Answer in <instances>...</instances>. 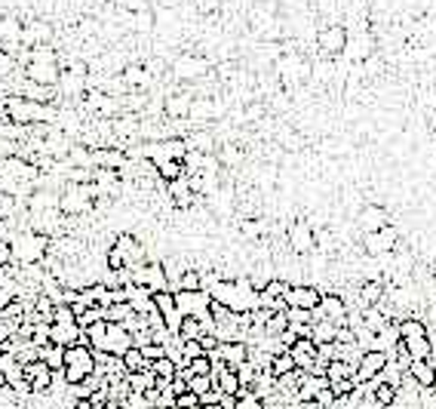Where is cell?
Returning a JSON list of instances; mask_svg holds the SVG:
<instances>
[{"label":"cell","instance_id":"cell-16","mask_svg":"<svg viewBox=\"0 0 436 409\" xmlns=\"http://www.w3.org/2000/svg\"><path fill=\"white\" fill-rule=\"evenodd\" d=\"M22 373H25V382H28L31 394H46V391L52 388V379H56V373H52L43 360H31V364L22 366Z\"/></svg>","mask_w":436,"mask_h":409},{"label":"cell","instance_id":"cell-35","mask_svg":"<svg viewBox=\"0 0 436 409\" xmlns=\"http://www.w3.org/2000/svg\"><path fill=\"white\" fill-rule=\"evenodd\" d=\"M203 333H206V327L197 317H182V327H178V342H197Z\"/></svg>","mask_w":436,"mask_h":409},{"label":"cell","instance_id":"cell-39","mask_svg":"<svg viewBox=\"0 0 436 409\" xmlns=\"http://www.w3.org/2000/svg\"><path fill=\"white\" fill-rule=\"evenodd\" d=\"M396 394H400L396 388H391V385H384V382L375 379V391H372V400H375L378 409H381V406H393V403H396Z\"/></svg>","mask_w":436,"mask_h":409},{"label":"cell","instance_id":"cell-49","mask_svg":"<svg viewBox=\"0 0 436 409\" xmlns=\"http://www.w3.org/2000/svg\"><path fill=\"white\" fill-rule=\"evenodd\" d=\"M173 394L175 397L188 394V379H184V375H175V379H173Z\"/></svg>","mask_w":436,"mask_h":409},{"label":"cell","instance_id":"cell-27","mask_svg":"<svg viewBox=\"0 0 436 409\" xmlns=\"http://www.w3.org/2000/svg\"><path fill=\"white\" fill-rule=\"evenodd\" d=\"M120 77H123V83H126L129 89H147V87H151V80H154L142 62H132V65H126Z\"/></svg>","mask_w":436,"mask_h":409},{"label":"cell","instance_id":"cell-29","mask_svg":"<svg viewBox=\"0 0 436 409\" xmlns=\"http://www.w3.org/2000/svg\"><path fill=\"white\" fill-rule=\"evenodd\" d=\"M178 375H184V379H191V375H212V357L200 354V357L188 360L184 366H178Z\"/></svg>","mask_w":436,"mask_h":409},{"label":"cell","instance_id":"cell-40","mask_svg":"<svg viewBox=\"0 0 436 409\" xmlns=\"http://www.w3.org/2000/svg\"><path fill=\"white\" fill-rule=\"evenodd\" d=\"M123 366H126V373H145L151 364L145 360L142 348H129L126 354H123Z\"/></svg>","mask_w":436,"mask_h":409},{"label":"cell","instance_id":"cell-7","mask_svg":"<svg viewBox=\"0 0 436 409\" xmlns=\"http://www.w3.org/2000/svg\"><path fill=\"white\" fill-rule=\"evenodd\" d=\"M114 250L123 256V261H126V268L132 271V268H142L145 261H151V256H147V246L138 241L132 231H120V234L114 237Z\"/></svg>","mask_w":436,"mask_h":409},{"label":"cell","instance_id":"cell-13","mask_svg":"<svg viewBox=\"0 0 436 409\" xmlns=\"http://www.w3.org/2000/svg\"><path fill=\"white\" fill-rule=\"evenodd\" d=\"M347 302H344V296L341 292H323V299H320V305H317V311H314V320H332V323H338V327H347Z\"/></svg>","mask_w":436,"mask_h":409},{"label":"cell","instance_id":"cell-43","mask_svg":"<svg viewBox=\"0 0 436 409\" xmlns=\"http://www.w3.org/2000/svg\"><path fill=\"white\" fill-rule=\"evenodd\" d=\"M188 391H191V394H197V397H203V394L212 391V379H209V375H191V379H188Z\"/></svg>","mask_w":436,"mask_h":409},{"label":"cell","instance_id":"cell-37","mask_svg":"<svg viewBox=\"0 0 436 409\" xmlns=\"http://www.w3.org/2000/svg\"><path fill=\"white\" fill-rule=\"evenodd\" d=\"M147 369H151V373L157 375V379H163V382H173L175 375H178V364H175L173 357H160V360H154V364L147 366Z\"/></svg>","mask_w":436,"mask_h":409},{"label":"cell","instance_id":"cell-54","mask_svg":"<svg viewBox=\"0 0 436 409\" xmlns=\"http://www.w3.org/2000/svg\"><path fill=\"white\" fill-rule=\"evenodd\" d=\"M381 409H396V406H381Z\"/></svg>","mask_w":436,"mask_h":409},{"label":"cell","instance_id":"cell-38","mask_svg":"<svg viewBox=\"0 0 436 409\" xmlns=\"http://www.w3.org/2000/svg\"><path fill=\"white\" fill-rule=\"evenodd\" d=\"M197 292V289H203V274L197 271V268H188L182 277H178V283H175V292Z\"/></svg>","mask_w":436,"mask_h":409},{"label":"cell","instance_id":"cell-42","mask_svg":"<svg viewBox=\"0 0 436 409\" xmlns=\"http://www.w3.org/2000/svg\"><path fill=\"white\" fill-rule=\"evenodd\" d=\"M233 409H264V400L255 394V391H240L237 397H233Z\"/></svg>","mask_w":436,"mask_h":409},{"label":"cell","instance_id":"cell-25","mask_svg":"<svg viewBox=\"0 0 436 409\" xmlns=\"http://www.w3.org/2000/svg\"><path fill=\"white\" fill-rule=\"evenodd\" d=\"M406 373H409V379L415 382L421 391L436 388V369H433L430 360H412V366L406 369Z\"/></svg>","mask_w":436,"mask_h":409},{"label":"cell","instance_id":"cell-10","mask_svg":"<svg viewBox=\"0 0 436 409\" xmlns=\"http://www.w3.org/2000/svg\"><path fill=\"white\" fill-rule=\"evenodd\" d=\"M400 246V234L396 228H384V231H375V234H363V250L369 259H384Z\"/></svg>","mask_w":436,"mask_h":409},{"label":"cell","instance_id":"cell-47","mask_svg":"<svg viewBox=\"0 0 436 409\" xmlns=\"http://www.w3.org/2000/svg\"><path fill=\"white\" fill-rule=\"evenodd\" d=\"M175 409H200V397L197 394H182V397H175Z\"/></svg>","mask_w":436,"mask_h":409},{"label":"cell","instance_id":"cell-24","mask_svg":"<svg viewBox=\"0 0 436 409\" xmlns=\"http://www.w3.org/2000/svg\"><path fill=\"white\" fill-rule=\"evenodd\" d=\"M83 329L77 323H50V342L59 345V348H71V345L80 342Z\"/></svg>","mask_w":436,"mask_h":409},{"label":"cell","instance_id":"cell-30","mask_svg":"<svg viewBox=\"0 0 436 409\" xmlns=\"http://www.w3.org/2000/svg\"><path fill=\"white\" fill-rule=\"evenodd\" d=\"M126 385L132 394H147V391L157 385V375H154L151 369H145V373H126Z\"/></svg>","mask_w":436,"mask_h":409},{"label":"cell","instance_id":"cell-26","mask_svg":"<svg viewBox=\"0 0 436 409\" xmlns=\"http://www.w3.org/2000/svg\"><path fill=\"white\" fill-rule=\"evenodd\" d=\"M323 388H329V379H326V375H301L298 403H314L317 394H320Z\"/></svg>","mask_w":436,"mask_h":409},{"label":"cell","instance_id":"cell-50","mask_svg":"<svg viewBox=\"0 0 436 409\" xmlns=\"http://www.w3.org/2000/svg\"><path fill=\"white\" fill-rule=\"evenodd\" d=\"M10 302H13V296H10V292H6V289H0V311H3V308L10 305Z\"/></svg>","mask_w":436,"mask_h":409},{"label":"cell","instance_id":"cell-3","mask_svg":"<svg viewBox=\"0 0 436 409\" xmlns=\"http://www.w3.org/2000/svg\"><path fill=\"white\" fill-rule=\"evenodd\" d=\"M61 375H65L68 388H80L89 375H96V354H92L89 345H71L65 348V366H61Z\"/></svg>","mask_w":436,"mask_h":409},{"label":"cell","instance_id":"cell-11","mask_svg":"<svg viewBox=\"0 0 436 409\" xmlns=\"http://www.w3.org/2000/svg\"><path fill=\"white\" fill-rule=\"evenodd\" d=\"M317 46H320V52H323V56H329V59L344 56L347 25H341V22H332V25H326L320 34H317Z\"/></svg>","mask_w":436,"mask_h":409},{"label":"cell","instance_id":"cell-18","mask_svg":"<svg viewBox=\"0 0 436 409\" xmlns=\"http://www.w3.org/2000/svg\"><path fill=\"white\" fill-rule=\"evenodd\" d=\"M387 360H391V354H387V351H363L360 366H356V385L378 379L381 369L387 366Z\"/></svg>","mask_w":436,"mask_h":409},{"label":"cell","instance_id":"cell-23","mask_svg":"<svg viewBox=\"0 0 436 409\" xmlns=\"http://www.w3.org/2000/svg\"><path fill=\"white\" fill-rule=\"evenodd\" d=\"M212 360H221L224 366L240 369L249 360V348L243 342H228V345H218V351L212 354Z\"/></svg>","mask_w":436,"mask_h":409},{"label":"cell","instance_id":"cell-15","mask_svg":"<svg viewBox=\"0 0 436 409\" xmlns=\"http://www.w3.org/2000/svg\"><path fill=\"white\" fill-rule=\"evenodd\" d=\"M92 191H96V200H114L123 194V179L114 169H96L92 173Z\"/></svg>","mask_w":436,"mask_h":409},{"label":"cell","instance_id":"cell-44","mask_svg":"<svg viewBox=\"0 0 436 409\" xmlns=\"http://www.w3.org/2000/svg\"><path fill=\"white\" fill-rule=\"evenodd\" d=\"M15 333H19V323L0 317V345H10L13 338H15Z\"/></svg>","mask_w":436,"mask_h":409},{"label":"cell","instance_id":"cell-5","mask_svg":"<svg viewBox=\"0 0 436 409\" xmlns=\"http://www.w3.org/2000/svg\"><path fill=\"white\" fill-rule=\"evenodd\" d=\"M132 283H136V287H145L151 296H154V292H173V289H169L166 268H163L160 259L145 261L142 268H132Z\"/></svg>","mask_w":436,"mask_h":409},{"label":"cell","instance_id":"cell-1","mask_svg":"<svg viewBox=\"0 0 436 409\" xmlns=\"http://www.w3.org/2000/svg\"><path fill=\"white\" fill-rule=\"evenodd\" d=\"M6 120L15 127H43V123H56V105H41L28 102V99L10 96L6 99Z\"/></svg>","mask_w":436,"mask_h":409},{"label":"cell","instance_id":"cell-32","mask_svg":"<svg viewBox=\"0 0 436 409\" xmlns=\"http://www.w3.org/2000/svg\"><path fill=\"white\" fill-rule=\"evenodd\" d=\"M37 360H43L52 373H61V366H65V348H59V345H46V348L37 351Z\"/></svg>","mask_w":436,"mask_h":409},{"label":"cell","instance_id":"cell-8","mask_svg":"<svg viewBox=\"0 0 436 409\" xmlns=\"http://www.w3.org/2000/svg\"><path fill=\"white\" fill-rule=\"evenodd\" d=\"M286 243H289V250L295 256H310V252L317 250V231L310 225L307 219H298L292 222L289 231H286Z\"/></svg>","mask_w":436,"mask_h":409},{"label":"cell","instance_id":"cell-2","mask_svg":"<svg viewBox=\"0 0 436 409\" xmlns=\"http://www.w3.org/2000/svg\"><path fill=\"white\" fill-rule=\"evenodd\" d=\"M13 265H41L50 252V237L37 234L31 228H15L13 234Z\"/></svg>","mask_w":436,"mask_h":409},{"label":"cell","instance_id":"cell-19","mask_svg":"<svg viewBox=\"0 0 436 409\" xmlns=\"http://www.w3.org/2000/svg\"><path fill=\"white\" fill-rule=\"evenodd\" d=\"M129 348H136L132 342V333L120 323H108V333H105V354H114V357H123Z\"/></svg>","mask_w":436,"mask_h":409},{"label":"cell","instance_id":"cell-41","mask_svg":"<svg viewBox=\"0 0 436 409\" xmlns=\"http://www.w3.org/2000/svg\"><path fill=\"white\" fill-rule=\"evenodd\" d=\"M295 360H292V354L286 351V354H277L274 360H270V373H274V379H279V375H289V373H295Z\"/></svg>","mask_w":436,"mask_h":409},{"label":"cell","instance_id":"cell-46","mask_svg":"<svg viewBox=\"0 0 436 409\" xmlns=\"http://www.w3.org/2000/svg\"><path fill=\"white\" fill-rule=\"evenodd\" d=\"M197 342H200V348H203V354H209V357H212V354L218 351V345H221V342H218V338H215L212 333H203V336L197 338Z\"/></svg>","mask_w":436,"mask_h":409},{"label":"cell","instance_id":"cell-12","mask_svg":"<svg viewBox=\"0 0 436 409\" xmlns=\"http://www.w3.org/2000/svg\"><path fill=\"white\" fill-rule=\"evenodd\" d=\"M277 74H279V80H283L286 87H298V83L310 74V65L292 50V52H283V56L277 59Z\"/></svg>","mask_w":436,"mask_h":409},{"label":"cell","instance_id":"cell-33","mask_svg":"<svg viewBox=\"0 0 436 409\" xmlns=\"http://www.w3.org/2000/svg\"><path fill=\"white\" fill-rule=\"evenodd\" d=\"M402 348L412 360H430V336L424 338H402Z\"/></svg>","mask_w":436,"mask_h":409},{"label":"cell","instance_id":"cell-14","mask_svg":"<svg viewBox=\"0 0 436 409\" xmlns=\"http://www.w3.org/2000/svg\"><path fill=\"white\" fill-rule=\"evenodd\" d=\"M323 299V289L314 283H292L286 292V308H298V311H317Z\"/></svg>","mask_w":436,"mask_h":409},{"label":"cell","instance_id":"cell-31","mask_svg":"<svg viewBox=\"0 0 436 409\" xmlns=\"http://www.w3.org/2000/svg\"><path fill=\"white\" fill-rule=\"evenodd\" d=\"M326 379L329 382L354 379L356 382V364H347V360H329V366H326Z\"/></svg>","mask_w":436,"mask_h":409},{"label":"cell","instance_id":"cell-17","mask_svg":"<svg viewBox=\"0 0 436 409\" xmlns=\"http://www.w3.org/2000/svg\"><path fill=\"white\" fill-rule=\"evenodd\" d=\"M292 354V360H295V366L301 369L305 375H314V369H317V357H320V348H317V342L314 338H298V342L289 348Z\"/></svg>","mask_w":436,"mask_h":409},{"label":"cell","instance_id":"cell-22","mask_svg":"<svg viewBox=\"0 0 436 409\" xmlns=\"http://www.w3.org/2000/svg\"><path fill=\"white\" fill-rule=\"evenodd\" d=\"M191 105H194L191 92H169V96L163 99V114H166L169 120H188Z\"/></svg>","mask_w":436,"mask_h":409},{"label":"cell","instance_id":"cell-9","mask_svg":"<svg viewBox=\"0 0 436 409\" xmlns=\"http://www.w3.org/2000/svg\"><path fill=\"white\" fill-rule=\"evenodd\" d=\"M354 222H356V228H360V234H375V231L391 228V213L381 203H365L356 210Z\"/></svg>","mask_w":436,"mask_h":409},{"label":"cell","instance_id":"cell-34","mask_svg":"<svg viewBox=\"0 0 436 409\" xmlns=\"http://www.w3.org/2000/svg\"><path fill=\"white\" fill-rule=\"evenodd\" d=\"M402 379H406V369L396 364V360H387V366L381 369V375H378V382L391 385V388H396V391L402 388Z\"/></svg>","mask_w":436,"mask_h":409},{"label":"cell","instance_id":"cell-36","mask_svg":"<svg viewBox=\"0 0 436 409\" xmlns=\"http://www.w3.org/2000/svg\"><path fill=\"white\" fill-rule=\"evenodd\" d=\"M15 71H19V56L10 50H3L0 46V83H6V80H13Z\"/></svg>","mask_w":436,"mask_h":409},{"label":"cell","instance_id":"cell-51","mask_svg":"<svg viewBox=\"0 0 436 409\" xmlns=\"http://www.w3.org/2000/svg\"><path fill=\"white\" fill-rule=\"evenodd\" d=\"M200 409H224L221 403H200Z\"/></svg>","mask_w":436,"mask_h":409},{"label":"cell","instance_id":"cell-28","mask_svg":"<svg viewBox=\"0 0 436 409\" xmlns=\"http://www.w3.org/2000/svg\"><path fill=\"white\" fill-rule=\"evenodd\" d=\"M310 338H314L317 345H335V338H338V323H332V320H314Z\"/></svg>","mask_w":436,"mask_h":409},{"label":"cell","instance_id":"cell-52","mask_svg":"<svg viewBox=\"0 0 436 409\" xmlns=\"http://www.w3.org/2000/svg\"><path fill=\"white\" fill-rule=\"evenodd\" d=\"M0 388H6V375H3V369H0Z\"/></svg>","mask_w":436,"mask_h":409},{"label":"cell","instance_id":"cell-20","mask_svg":"<svg viewBox=\"0 0 436 409\" xmlns=\"http://www.w3.org/2000/svg\"><path fill=\"white\" fill-rule=\"evenodd\" d=\"M151 299H154V305H157V311H160L163 323H166V329L178 336V327H182V314H178V308H175V296H173V292H154Z\"/></svg>","mask_w":436,"mask_h":409},{"label":"cell","instance_id":"cell-45","mask_svg":"<svg viewBox=\"0 0 436 409\" xmlns=\"http://www.w3.org/2000/svg\"><path fill=\"white\" fill-rule=\"evenodd\" d=\"M52 323H77L74 317V311H71V305H56V317H52Z\"/></svg>","mask_w":436,"mask_h":409},{"label":"cell","instance_id":"cell-48","mask_svg":"<svg viewBox=\"0 0 436 409\" xmlns=\"http://www.w3.org/2000/svg\"><path fill=\"white\" fill-rule=\"evenodd\" d=\"M3 265H13V246L10 241H0V268Z\"/></svg>","mask_w":436,"mask_h":409},{"label":"cell","instance_id":"cell-21","mask_svg":"<svg viewBox=\"0 0 436 409\" xmlns=\"http://www.w3.org/2000/svg\"><path fill=\"white\" fill-rule=\"evenodd\" d=\"M184 145H188V151H197V154H215L218 151V136H215V129L200 127V129L184 133Z\"/></svg>","mask_w":436,"mask_h":409},{"label":"cell","instance_id":"cell-6","mask_svg":"<svg viewBox=\"0 0 436 409\" xmlns=\"http://www.w3.org/2000/svg\"><path fill=\"white\" fill-rule=\"evenodd\" d=\"M209 74V59L200 56V52H182V56L173 59V77L182 83L191 80H203Z\"/></svg>","mask_w":436,"mask_h":409},{"label":"cell","instance_id":"cell-53","mask_svg":"<svg viewBox=\"0 0 436 409\" xmlns=\"http://www.w3.org/2000/svg\"><path fill=\"white\" fill-rule=\"evenodd\" d=\"M0 357H3V345H0Z\"/></svg>","mask_w":436,"mask_h":409},{"label":"cell","instance_id":"cell-4","mask_svg":"<svg viewBox=\"0 0 436 409\" xmlns=\"http://www.w3.org/2000/svg\"><path fill=\"white\" fill-rule=\"evenodd\" d=\"M96 210V191L89 185H77V182H65L61 185V194H59V213L65 219H80Z\"/></svg>","mask_w":436,"mask_h":409}]
</instances>
